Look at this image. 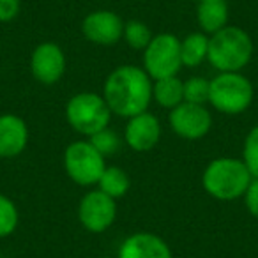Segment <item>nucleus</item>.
<instances>
[{"label": "nucleus", "mask_w": 258, "mask_h": 258, "mask_svg": "<svg viewBox=\"0 0 258 258\" xmlns=\"http://www.w3.org/2000/svg\"><path fill=\"white\" fill-rule=\"evenodd\" d=\"M253 97V83L240 73H219L211 80L209 104H212L219 113H242L251 106Z\"/></svg>", "instance_id": "nucleus-5"}, {"label": "nucleus", "mask_w": 258, "mask_h": 258, "mask_svg": "<svg viewBox=\"0 0 258 258\" xmlns=\"http://www.w3.org/2000/svg\"><path fill=\"white\" fill-rule=\"evenodd\" d=\"M152 99L166 110H173L184 103V82L179 76L154 80L152 83Z\"/></svg>", "instance_id": "nucleus-16"}, {"label": "nucleus", "mask_w": 258, "mask_h": 258, "mask_svg": "<svg viewBox=\"0 0 258 258\" xmlns=\"http://www.w3.org/2000/svg\"><path fill=\"white\" fill-rule=\"evenodd\" d=\"M253 57V39L244 29L226 25L209 36L207 60L219 73H240Z\"/></svg>", "instance_id": "nucleus-3"}, {"label": "nucleus", "mask_w": 258, "mask_h": 258, "mask_svg": "<svg viewBox=\"0 0 258 258\" xmlns=\"http://www.w3.org/2000/svg\"><path fill=\"white\" fill-rule=\"evenodd\" d=\"M117 258H173L165 239L151 232H138L124 239Z\"/></svg>", "instance_id": "nucleus-13"}, {"label": "nucleus", "mask_w": 258, "mask_h": 258, "mask_svg": "<svg viewBox=\"0 0 258 258\" xmlns=\"http://www.w3.org/2000/svg\"><path fill=\"white\" fill-rule=\"evenodd\" d=\"M197 2H204V0H197Z\"/></svg>", "instance_id": "nucleus-26"}, {"label": "nucleus", "mask_w": 258, "mask_h": 258, "mask_svg": "<svg viewBox=\"0 0 258 258\" xmlns=\"http://www.w3.org/2000/svg\"><path fill=\"white\" fill-rule=\"evenodd\" d=\"M103 258H110V256H103Z\"/></svg>", "instance_id": "nucleus-27"}, {"label": "nucleus", "mask_w": 258, "mask_h": 258, "mask_svg": "<svg viewBox=\"0 0 258 258\" xmlns=\"http://www.w3.org/2000/svg\"><path fill=\"white\" fill-rule=\"evenodd\" d=\"M251 173L242 159L216 158L202 173V186L212 198L219 202H233L244 197L251 182Z\"/></svg>", "instance_id": "nucleus-2"}, {"label": "nucleus", "mask_w": 258, "mask_h": 258, "mask_svg": "<svg viewBox=\"0 0 258 258\" xmlns=\"http://www.w3.org/2000/svg\"><path fill=\"white\" fill-rule=\"evenodd\" d=\"M20 223V214L16 204L9 197L0 193V239L15 233Z\"/></svg>", "instance_id": "nucleus-20"}, {"label": "nucleus", "mask_w": 258, "mask_h": 258, "mask_svg": "<svg viewBox=\"0 0 258 258\" xmlns=\"http://www.w3.org/2000/svg\"><path fill=\"white\" fill-rule=\"evenodd\" d=\"M207 55L209 36L205 32H191L180 41V57L186 68H198L207 60Z\"/></svg>", "instance_id": "nucleus-17"}, {"label": "nucleus", "mask_w": 258, "mask_h": 258, "mask_svg": "<svg viewBox=\"0 0 258 258\" xmlns=\"http://www.w3.org/2000/svg\"><path fill=\"white\" fill-rule=\"evenodd\" d=\"M22 2L20 0H0V23H9L18 18Z\"/></svg>", "instance_id": "nucleus-24"}, {"label": "nucleus", "mask_w": 258, "mask_h": 258, "mask_svg": "<svg viewBox=\"0 0 258 258\" xmlns=\"http://www.w3.org/2000/svg\"><path fill=\"white\" fill-rule=\"evenodd\" d=\"M168 122L172 131L184 140H200L211 131L212 115L205 104L180 103L177 108L170 110Z\"/></svg>", "instance_id": "nucleus-9"}, {"label": "nucleus", "mask_w": 258, "mask_h": 258, "mask_svg": "<svg viewBox=\"0 0 258 258\" xmlns=\"http://www.w3.org/2000/svg\"><path fill=\"white\" fill-rule=\"evenodd\" d=\"M211 96V80L193 76L184 82V101L193 104H207Z\"/></svg>", "instance_id": "nucleus-21"}, {"label": "nucleus", "mask_w": 258, "mask_h": 258, "mask_svg": "<svg viewBox=\"0 0 258 258\" xmlns=\"http://www.w3.org/2000/svg\"><path fill=\"white\" fill-rule=\"evenodd\" d=\"M197 22L202 32L212 36L228 25V4L226 0H204L198 2Z\"/></svg>", "instance_id": "nucleus-15"}, {"label": "nucleus", "mask_w": 258, "mask_h": 258, "mask_svg": "<svg viewBox=\"0 0 258 258\" xmlns=\"http://www.w3.org/2000/svg\"><path fill=\"white\" fill-rule=\"evenodd\" d=\"M78 219L90 233H103L117 219V200L99 189L85 193L78 205Z\"/></svg>", "instance_id": "nucleus-8"}, {"label": "nucleus", "mask_w": 258, "mask_h": 258, "mask_svg": "<svg viewBox=\"0 0 258 258\" xmlns=\"http://www.w3.org/2000/svg\"><path fill=\"white\" fill-rule=\"evenodd\" d=\"M152 78L138 66H118L104 80L103 97L111 113L131 118L149 110L152 101Z\"/></svg>", "instance_id": "nucleus-1"}, {"label": "nucleus", "mask_w": 258, "mask_h": 258, "mask_svg": "<svg viewBox=\"0 0 258 258\" xmlns=\"http://www.w3.org/2000/svg\"><path fill=\"white\" fill-rule=\"evenodd\" d=\"M30 71L32 76L43 85H55L60 82L66 73V55L57 43H41L30 55Z\"/></svg>", "instance_id": "nucleus-10"}, {"label": "nucleus", "mask_w": 258, "mask_h": 258, "mask_svg": "<svg viewBox=\"0 0 258 258\" xmlns=\"http://www.w3.org/2000/svg\"><path fill=\"white\" fill-rule=\"evenodd\" d=\"M152 32L149 29V25H145L144 22H138V20H131V22L124 23V34H122V39L129 44V48L133 50H142L149 46V43L152 41Z\"/></svg>", "instance_id": "nucleus-19"}, {"label": "nucleus", "mask_w": 258, "mask_h": 258, "mask_svg": "<svg viewBox=\"0 0 258 258\" xmlns=\"http://www.w3.org/2000/svg\"><path fill=\"white\" fill-rule=\"evenodd\" d=\"M29 144V125L20 115H0V158H18Z\"/></svg>", "instance_id": "nucleus-14"}, {"label": "nucleus", "mask_w": 258, "mask_h": 258, "mask_svg": "<svg viewBox=\"0 0 258 258\" xmlns=\"http://www.w3.org/2000/svg\"><path fill=\"white\" fill-rule=\"evenodd\" d=\"M64 168L68 177L78 186H97L106 163L104 156L89 140H76L64 152Z\"/></svg>", "instance_id": "nucleus-6"}, {"label": "nucleus", "mask_w": 258, "mask_h": 258, "mask_svg": "<svg viewBox=\"0 0 258 258\" xmlns=\"http://www.w3.org/2000/svg\"><path fill=\"white\" fill-rule=\"evenodd\" d=\"M129 187H131V179L120 166H106L99 182H97V189L103 191L104 195H108L113 200L124 197L129 191Z\"/></svg>", "instance_id": "nucleus-18"}, {"label": "nucleus", "mask_w": 258, "mask_h": 258, "mask_svg": "<svg viewBox=\"0 0 258 258\" xmlns=\"http://www.w3.org/2000/svg\"><path fill=\"white\" fill-rule=\"evenodd\" d=\"M111 110L104 97L96 92L75 94L66 104V120L78 135L92 137L94 133L108 127Z\"/></svg>", "instance_id": "nucleus-4"}, {"label": "nucleus", "mask_w": 258, "mask_h": 258, "mask_svg": "<svg viewBox=\"0 0 258 258\" xmlns=\"http://www.w3.org/2000/svg\"><path fill=\"white\" fill-rule=\"evenodd\" d=\"M180 57V39L173 34L163 32L152 37L144 50V69L154 80L177 76L182 69Z\"/></svg>", "instance_id": "nucleus-7"}, {"label": "nucleus", "mask_w": 258, "mask_h": 258, "mask_svg": "<svg viewBox=\"0 0 258 258\" xmlns=\"http://www.w3.org/2000/svg\"><path fill=\"white\" fill-rule=\"evenodd\" d=\"M161 140V122L151 111H144L127 118L124 127V142L137 152L152 151Z\"/></svg>", "instance_id": "nucleus-12"}, {"label": "nucleus", "mask_w": 258, "mask_h": 258, "mask_svg": "<svg viewBox=\"0 0 258 258\" xmlns=\"http://www.w3.org/2000/svg\"><path fill=\"white\" fill-rule=\"evenodd\" d=\"M89 142L104 156V158L115 154L122 145L120 137L115 133L113 129H110V125L101 129V131H97V133H94L92 137H89Z\"/></svg>", "instance_id": "nucleus-22"}, {"label": "nucleus", "mask_w": 258, "mask_h": 258, "mask_svg": "<svg viewBox=\"0 0 258 258\" xmlns=\"http://www.w3.org/2000/svg\"><path fill=\"white\" fill-rule=\"evenodd\" d=\"M82 32L87 41L99 46H113L122 39L124 34V22L113 11L99 9L92 11L83 18Z\"/></svg>", "instance_id": "nucleus-11"}, {"label": "nucleus", "mask_w": 258, "mask_h": 258, "mask_svg": "<svg viewBox=\"0 0 258 258\" xmlns=\"http://www.w3.org/2000/svg\"><path fill=\"white\" fill-rule=\"evenodd\" d=\"M244 204L253 218L258 219V179H251L246 193H244Z\"/></svg>", "instance_id": "nucleus-25"}, {"label": "nucleus", "mask_w": 258, "mask_h": 258, "mask_svg": "<svg viewBox=\"0 0 258 258\" xmlns=\"http://www.w3.org/2000/svg\"><path fill=\"white\" fill-rule=\"evenodd\" d=\"M242 161L247 166L251 177L258 179V125L249 129V133L246 135L242 147Z\"/></svg>", "instance_id": "nucleus-23"}]
</instances>
